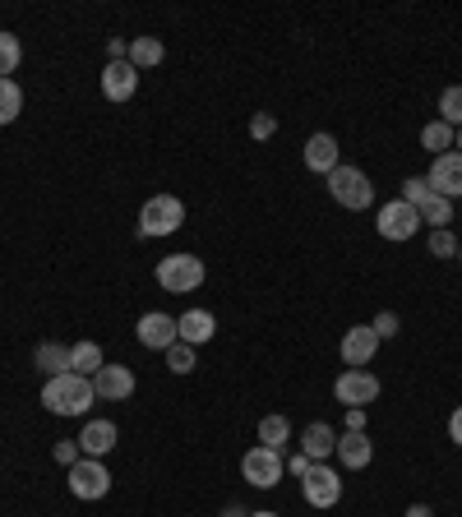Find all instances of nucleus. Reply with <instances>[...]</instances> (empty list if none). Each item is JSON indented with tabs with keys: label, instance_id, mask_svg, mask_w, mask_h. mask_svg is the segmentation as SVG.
Returning a JSON list of instances; mask_svg holds the SVG:
<instances>
[{
	"label": "nucleus",
	"instance_id": "nucleus-1",
	"mask_svg": "<svg viewBox=\"0 0 462 517\" xmlns=\"http://www.w3.org/2000/svg\"><path fill=\"white\" fill-rule=\"evenodd\" d=\"M93 402H98L93 379H84V374H74V370H65L42 384V407H47L51 416H84Z\"/></svg>",
	"mask_w": 462,
	"mask_h": 517
},
{
	"label": "nucleus",
	"instance_id": "nucleus-2",
	"mask_svg": "<svg viewBox=\"0 0 462 517\" xmlns=\"http://www.w3.org/2000/svg\"><path fill=\"white\" fill-rule=\"evenodd\" d=\"M324 181H329L333 204H342L347 213H365V208L375 204V185H370V176H365L361 167H347V162H342V167H333Z\"/></svg>",
	"mask_w": 462,
	"mask_h": 517
},
{
	"label": "nucleus",
	"instance_id": "nucleus-3",
	"mask_svg": "<svg viewBox=\"0 0 462 517\" xmlns=\"http://www.w3.org/2000/svg\"><path fill=\"white\" fill-rule=\"evenodd\" d=\"M204 259H195V254H167L158 264V287L171 291V296H190V291L204 287Z\"/></svg>",
	"mask_w": 462,
	"mask_h": 517
},
{
	"label": "nucleus",
	"instance_id": "nucleus-4",
	"mask_svg": "<svg viewBox=\"0 0 462 517\" xmlns=\"http://www.w3.org/2000/svg\"><path fill=\"white\" fill-rule=\"evenodd\" d=\"M185 222V204L176 194H153L139 208V236H176Z\"/></svg>",
	"mask_w": 462,
	"mask_h": 517
},
{
	"label": "nucleus",
	"instance_id": "nucleus-5",
	"mask_svg": "<svg viewBox=\"0 0 462 517\" xmlns=\"http://www.w3.org/2000/svg\"><path fill=\"white\" fill-rule=\"evenodd\" d=\"M65 481H70V494L74 499H84V504H93V499H107L111 490V471L102 467V457H79L70 471H65Z\"/></svg>",
	"mask_w": 462,
	"mask_h": 517
},
{
	"label": "nucleus",
	"instance_id": "nucleus-6",
	"mask_svg": "<svg viewBox=\"0 0 462 517\" xmlns=\"http://www.w3.org/2000/svg\"><path fill=\"white\" fill-rule=\"evenodd\" d=\"M282 471H287V462H282L278 448L255 444L241 457V476H245V485H255V490H273V485L282 481Z\"/></svg>",
	"mask_w": 462,
	"mask_h": 517
},
{
	"label": "nucleus",
	"instance_id": "nucleus-7",
	"mask_svg": "<svg viewBox=\"0 0 462 517\" xmlns=\"http://www.w3.org/2000/svg\"><path fill=\"white\" fill-rule=\"evenodd\" d=\"M301 499L310 508H319V513H324V508H333L342 499V476L329 467V462H315V467L301 476Z\"/></svg>",
	"mask_w": 462,
	"mask_h": 517
},
{
	"label": "nucleus",
	"instance_id": "nucleus-8",
	"mask_svg": "<svg viewBox=\"0 0 462 517\" xmlns=\"http://www.w3.org/2000/svg\"><path fill=\"white\" fill-rule=\"evenodd\" d=\"M416 227H421V213H416L412 204H402V199H393V204H379V217H375V231L384 236V241L402 245L412 241Z\"/></svg>",
	"mask_w": 462,
	"mask_h": 517
},
{
	"label": "nucleus",
	"instance_id": "nucleus-9",
	"mask_svg": "<svg viewBox=\"0 0 462 517\" xmlns=\"http://www.w3.org/2000/svg\"><path fill=\"white\" fill-rule=\"evenodd\" d=\"M333 397L342 407H370L379 397V379L370 370H342L338 384H333Z\"/></svg>",
	"mask_w": 462,
	"mask_h": 517
},
{
	"label": "nucleus",
	"instance_id": "nucleus-10",
	"mask_svg": "<svg viewBox=\"0 0 462 517\" xmlns=\"http://www.w3.org/2000/svg\"><path fill=\"white\" fill-rule=\"evenodd\" d=\"M134 337H139V347H148V351H167L181 342V337H176V319L162 310H148L144 319L134 324Z\"/></svg>",
	"mask_w": 462,
	"mask_h": 517
},
{
	"label": "nucleus",
	"instance_id": "nucleus-11",
	"mask_svg": "<svg viewBox=\"0 0 462 517\" xmlns=\"http://www.w3.org/2000/svg\"><path fill=\"white\" fill-rule=\"evenodd\" d=\"M342 365H347V370H365V365H370V356H375L379 351V337H375V328L370 324H356V328H347V333H342Z\"/></svg>",
	"mask_w": 462,
	"mask_h": 517
},
{
	"label": "nucleus",
	"instance_id": "nucleus-12",
	"mask_svg": "<svg viewBox=\"0 0 462 517\" xmlns=\"http://www.w3.org/2000/svg\"><path fill=\"white\" fill-rule=\"evenodd\" d=\"M426 181H430V194H439V199H462V153L435 157Z\"/></svg>",
	"mask_w": 462,
	"mask_h": 517
},
{
	"label": "nucleus",
	"instance_id": "nucleus-13",
	"mask_svg": "<svg viewBox=\"0 0 462 517\" xmlns=\"http://www.w3.org/2000/svg\"><path fill=\"white\" fill-rule=\"evenodd\" d=\"M333 167H342V148L329 130H319L305 139V171H315V176H329Z\"/></svg>",
	"mask_w": 462,
	"mask_h": 517
},
{
	"label": "nucleus",
	"instance_id": "nucleus-14",
	"mask_svg": "<svg viewBox=\"0 0 462 517\" xmlns=\"http://www.w3.org/2000/svg\"><path fill=\"white\" fill-rule=\"evenodd\" d=\"M93 393H98L102 402H125V397L134 393V370L130 365H102V370L93 374Z\"/></svg>",
	"mask_w": 462,
	"mask_h": 517
},
{
	"label": "nucleus",
	"instance_id": "nucleus-15",
	"mask_svg": "<svg viewBox=\"0 0 462 517\" xmlns=\"http://www.w3.org/2000/svg\"><path fill=\"white\" fill-rule=\"evenodd\" d=\"M134 88H139V70L130 61H107V70H102V97L107 102H130Z\"/></svg>",
	"mask_w": 462,
	"mask_h": 517
},
{
	"label": "nucleus",
	"instance_id": "nucleus-16",
	"mask_svg": "<svg viewBox=\"0 0 462 517\" xmlns=\"http://www.w3.org/2000/svg\"><path fill=\"white\" fill-rule=\"evenodd\" d=\"M301 453L310 457V462H329V457L338 453V430H333L329 421H310L301 434Z\"/></svg>",
	"mask_w": 462,
	"mask_h": 517
},
{
	"label": "nucleus",
	"instance_id": "nucleus-17",
	"mask_svg": "<svg viewBox=\"0 0 462 517\" xmlns=\"http://www.w3.org/2000/svg\"><path fill=\"white\" fill-rule=\"evenodd\" d=\"M333 457H342V467L347 471H365L370 467V457H375V444H370V434L365 430H347V434H338V453Z\"/></svg>",
	"mask_w": 462,
	"mask_h": 517
},
{
	"label": "nucleus",
	"instance_id": "nucleus-18",
	"mask_svg": "<svg viewBox=\"0 0 462 517\" xmlns=\"http://www.w3.org/2000/svg\"><path fill=\"white\" fill-rule=\"evenodd\" d=\"M213 333H218V319L208 310H185L181 319H176V337L181 342H190V347H204V342H213Z\"/></svg>",
	"mask_w": 462,
	"mask_h": 517
},
{
	"label": "nucleus",
	"instance_id": "nucleus-19",
	"mask_svg": "<svg viewBox=\"0 0 462 517\" xmlns=\"http://www.w3.org/2000/svg\"><path fill=\"white\" fill-rule=\"evenodd\" d=\"M116 439H121V430L111 421H88L84 434H79V453L84 457H107L111 448H116Z\"/></svg>",
	"mask_w": 462,
	"mask_h": 517
},
{
	"label": "nucleus",
	"instance_id": "nucleus-20",
	"mask_svg": "<svg viewBox=\"0 0 462 517\" xmlns=\"http://www.w3.org/2000/svg\"><path fill=\"white\" fill-rule=\"evenodd\" d=\"M33 365L47 374V379H56V374L70 370V347H61V342H37Z\"/></svg>",
	"mask_w": 462,
	"mask_h": 517
},
{
	"label": "nucleus",
	"instance_id": "nucleus-21",
	"mask_svg": "<svg viewBox=\"0 0 462 517\" xmlns=\"http://www.w3.org/2000/svg\"><path fill=\"white\" fill-rule=\"evenodd\" d=\"M162 56H167L162 37H130V56H125V61H130L134 70H153V65H162Z\"/></svg>",
	"mask_w": 462,
	"mask_h": 517
},
{
	"label": "nucleus",
	"instance_id": "nucleus-22",
	"mask_svg": "<svg viewBox=\"0 0 462 517\" xmlns=\"http://www.w3.org/2000/svg\"><path fill=\"white\" fill-rule=\"evenodd\" d=\"M107 365V356H102L98 342H74L70 347V370L74 374H84V379H93V374Z\"/></svg>",
	"mask_w": 462,
	"mask_h": 517
},
{
	"label": "nucleus",
	"instance_id": "nucleus-23",
	"mask_svg": "<svg viewBox=\"0 0 462 517\" xmlns=\"http://www.w3.org/2000/svg\"><path fill=\"white\" fill-rule=\"evenodd\" d=\"M259 444L282 453V448L292 444V421H287V416H264V421H259Z\"/></svg>",
	"mask_w": 462,
	"mask_h": 517
},
{
	"label": "nucleus",
	"instance_id": "nucleus-24",
	"mask_svg": "<svg viewBox=\"0 0 462 517\" xmlns=\"http://www.w3.org/2000/svg\"><path fill=\"white\" fill-rule=\"evenodd\" d=\"M416 213H421V222H430V231H439V227H449V222H453V199L426 194V199L416 204Z\"/></svg>",
	"mask_w": 462,
	"mask_h": 517
},
{
	"label": "nucleus",
	"instance_id": "nucleus-25",
	"mask_svg": "<svg viewBox=\"0 0 462 517\" xmlns=\"http://www.w3.org/2000/svg\"><path fill=\"white\" fill-rule=\"evenodd\" d=\"M19 111H24V88L14 79H0V125H14Z\"/></svg>",
	"mask_w": 462,
	"mask_h": 517
},
{
	"label": "nucleus",
	"instance_id": "nucleus-26",
	"mask_svg": "<svg viewBox=\"0 0 462 517\" xmlns=\"http://www.w3.org/2000/svg\"><path fill=\"white\" fill-rule=\"evenodd\" d=\"M421 148H426V153H435V157H444L453 148V125L430 121L426 130H421Z\"/></svg>",
	"mask_w": 462,
	"mask_h": 517
},
{
	"label": "nucleus",
	"instance_id": "nucleus-27",
	"mask_svg": "<svg viewBox=\"0 0 462 517\" xmlns=\"http://www.w3.org/2000/svg\"><path fill=\"white\" fill-rule=\"evenodd\" d=\"M199 347H190V342H176V347H167L162 356H167V370L171 374H195L199 370Z\"/></svg>",
	"mask_w": 462,
	"mask_h": 517
},
{
	"label": "nucleus",
	"instance_id": "nucleus-28",
	"mask_svg": "<svg viewBox=\"0 0 462 517\" xmlns=\"http://www.w3.org/2000/svg\"><path fill=\"white\" fill-rule=\"evenodd\" d=\"M19 61H24V42L14 33H0V79H14Z\"/></svg>",
	"mask_w": 462,
	"mask_h": 517
},
{
	"label": "nucleus",
	"instance_id": "nucleus-29",
	"mask_svg": "<svg viewBox=\"0 0 462 517\" xmlns=\"http://www.w3.org/2000/svg\"><path fill=\"white\" fill-rule=\"evenodd\" d=\"M439 121L453 125V130H462V84H453V88L439 93Z\"/></svg>",
	"mask_w": 462,
	"mask_h": 517
},
{
	"label": "nucleus",
	"instance_id": "nucleus-30",
	"mask_svg": "<svg viewBox=\"0 0 462 517\" xmlns=\"http://www.w3.org/2000/svg\"><path fill=\"white\" fill-rule=\"evenodd\" d=\"M458 236H453L449 227H439V231H430V254H435V259H453V254H458Z\"/></svg>",
	"mask_w": 462,
	"mask_h": 517
},
{
	"label": "nucleus",
	"instance_id": "nucleus-31",
	"mask_svg": "<svg viewBox=\"0 0 462 517\" xmlns=\"http://www.w3.org/2000/svg\"><path fill=\"white\" fill-rule=\"evenodd\" d=\"M273 134H278V116H273V111H255V116H250V139L264 144V139H273Z\"/></svg>",
	"mask_w": 462,
	"mask_h": 517
},
{
	"label": "nucleus",
	"instance_id": "nucleus-32",
	"mask_svg": "<svg viewBox=\"0 0 462 517\" xmlns=\"http://www.w3.org/2000/svg\"><path fill=\"white\" fill-rule=\"evenodd\" d=\"M370 328H375V337H379V342H389V337H398L402 319H398V314H393V310H379V314H375V324H370Z\"/></svg>",
	"mask_w": 462,
	"mask_h": 517
},
{
	"label": "nucleus",
	"instance_id": "nucleus-33",
	"mask_svg": "<svg viewBox=\"0 0 462 517\" xmlns=\"http://www.w3.org/2000/svg\"><path fill=\"white\" fill-rule=\"evenodd\" d=\"M426 194H430V181H426V176H407V181H402V204H421V199H426Z\"/></svg>",
	"mask_w": 462,
	"mask_h": 517
},
{
	"label": "nucleus",
	"instance_id": "nucleus-34",
	"mask_svg": "<svg viewBox=\"0 0 462 517\" xmlns=\"http://www.w3.org/2000/svg\"><path fill=\"white\" fill-rule=\"evenodd\" d=\"M51 457H56V462H61L65 471H70L74 462L84 457V453H79V439H56V448H51Z\"/></svg>",
	"mask_w": 462,
	"mask_h": 517
},
{
	"label": "nucleus",
	"instance_id": "nucleus-35",
	"mask_svg": "<svg viewBox=\"0 0 462 517\" xmlns=\"http://www.w3.org/2000/svg\"><path fill=\"white\" fill-rule=\"evenodd\" d=\"M310 467H315V462H310L305 453H292V457H287V471H292V476H305Z\"/></svg>",
	"mask_w": 462,
	"mask_h": 517
},
{
	"label": "nucleus",
	"instance_id": "nucleus-36",
	"mask_svg": "<svg viewBox=\"0 0 462 517\" xmlns=\"http://www.w3.org/2000/svg\"><path fill=\"white\" fill-rule=\"evenodd\" d=\"M107 56H111V61H125V56H130V42H125V37H111V42H107Z\"/></svg>",
	"mask_w": 462,
	"mask_h": 517
},
{
	"label": "nucleus",
	"instance_id": "nucleus-37",
	"mask_svg": "<svg viewBox=\"0 0 462 517\" xmlns=\"http://www.w3.org/2000/svg\"><path fill=\"white\" fill-rule=\"evenodd\" d=\"M449 439L462 448V407H453V416H449Z\"/></svg>",
	"mask_w": 462,
	"mask_h": 517
},
{
	"label": "nucleus",
	"instance_id": "nucleus-38",
	"mask_svg": "<svg viewBox=\"0 0 462 517\" xmlns=\"http://www.w3.org/2000/svg\"><path fill=\"white\" fill-rule=\"evenodd\" d=\"M347 430H365V407H347Z\"/></svg>",
	"mask_w": 462,
	"mask_h": 517
},
{
	"label": "nucleus",
	"instance_id": "nucleus-39",
	"mask_svg": "<svg viewBox=\"0 0 462 517\" xmlns=\"http://www.w3.org/2000/svg\"><path fill=\"white\" fill-rule=\"evenodd\" d=\"M402 517H435V508H430V504H412V508H407V513H402Z\"/></svg>",
	"mask_w": 462,
	"mask_h": 517
},
{
	"label": "nucleus",
	"instance_id": "nucleus-40",
	"mask_svg": "<svg viewBox=\"0 0 462 517\" xmlns=\"http://www.w3.org/2000/svg\"><path fill=\"white\" fill-rule=\"evenodd\" d=\"M218 517H245V508H241V504H231L227 513H218Z\"/></svg>",
	"mask_w": 462,
	"mask_h": 517
},
{
	"label": "nucleus",
	"instance_id": "nucleus-41",
	"mask_svg": "<svg viewBox=\"0 0 462 517\" xmlns=\"http://www.w3.org/2000/svg\"><path fill=\"white\" fill-rule=\"evenodd\" d=\"M245 517H278V513H268V508H264V513H245Z\"/></svg>",
	"mask_w": 462,
	"mask_h": 517
},
{
	"label": "nucleus",
	"instance_id": "nucleus-42",
	"mask_svg": "<svg viewBox=\"0 0 462 517\" xmlns=\"http://www.w3.org/2000/svg\"><path fill=\"white\" fill-rule=\"evenodd\" d=\"M453 144H458V153H462V130H458V134H453Z\"/></svg>",
	"mask_w": 462,
	"mask_h": 517
},
{
	"label": "nucleus",
	"instance_id": "nucleus-43",
	"mask_svg": "<svg viewBox=\"0 0 462 517\" xmlns=\"http://www.w3.org/2000/svg\"><path fill=\"white\" fill-rule=\"evenodd\" d=\"M458 259H462V245H458Z\"/></svg>",
	"mask_w": 462,
	"mask_h": 517
}]
</instances>
